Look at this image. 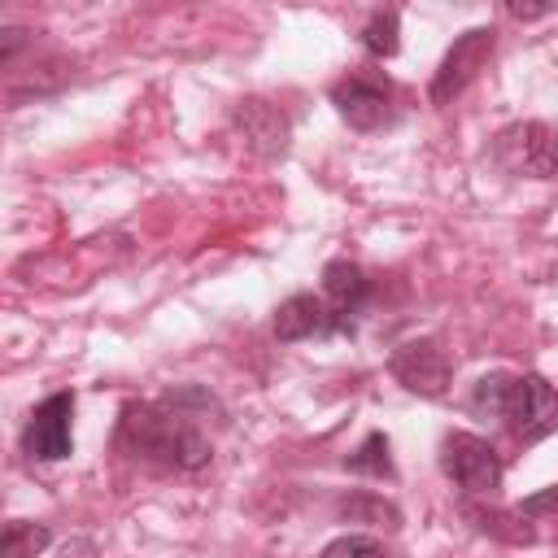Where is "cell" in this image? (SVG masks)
<instances>
[{"mask_svg": "<svg viewBox=\"0 0 558 558\" xmlns=\"http://www.w3.org/2000/svg\"><path fill=\"white\" fill-rule=\"evenodd\" d=\"M549 510H558V484L545 488V493H532V497L519 506V514H549Z\"/></svg>", "mask_w": 558, "mask_h": 558, "instance_id": "18", "label": "cell"}, {"mask_svg": "<svg viewBox=\"0 0 558 558\" xmlns=\"http://www.w3.org/2000/svg\"><path fill=\"white\" fill-rule=\"evenodd\" d=\"M475 414L497 418L519 445H541L558 432V392L536 371H488L471 384Z\"/></svg>", "mask_w": 558, "mask_h": 558, "instance_id": "2", "label": "cell"}, {"mask_svg": "<svg viewBox=\"0 0 558 558\" xmlns=\"http://www.w3.org/2000/svg\"><path fill=\"white\" fill-rule=\"evenodd\" d=\"M357 39L371 57H397L401 52V13L397 9H375Z\"/></svg>", "mask_w": 558, "mask_h": 558, "instance_id": "15", "label": "cell"}, {"mask_svg": "<svg viewBox=\"0 0 558 558\" xmlns=\"http://www.w3.org/2000/svg\"><path fill=\"white\" fill-rule=\"evenodd\" d=\"M440 471L466 497H493L501 488V453L475 432H445L440 436Z\"/></svg>", "mask_w": 558, "mask_h": 558, "instance_id": "3", "label": "cell"}, {"mask_svg": "<svg viewBox=\"0 0 558 558\" xmlns=\"http://www.w3.org/2000/svg\"><path fill=\"white\" fill-rule=\"evenodd\" d=\"M52 545V527L39 519H9L0 532V558H39Z\"/></svg>", "mask_w": 558, "mask_h": 558, "instance_id": "13", "label": "cell"}, {"mask_svg": "<svg viewBox=\"0 0 558 558\" xmlns=\"http://www.w3.org/2000/svg\"><path fill=\"white\" fill-rule=\"evenodd\" d=\"M344 466H349L353 475L392 480V475H397V466H392V440H388L384 432H366V440H362L353 453H344Z\"/></svg>", "mask_w": 558, "mask_h": 558, "instance_id": "14", "label": "cell"}, {"mask_svg": "<svg viewBox=\"0 0 558 558\" xmlns=\"http://www.w3.org/2000/svg\"><path fill=\"white\" fill-rule=\"evenodd\" d=\"M392 379L414 397H445L453 384V362L436 336H410L388 353Z\"/></svg>", "mask_w": 558, "mask_h": 558, "instance_id": "6", "label": "cell"}, {"mask_svg": "<svg viewBox=\"0 0 558 558\" xmlns=\"http://www.w3.org/2000/svg\"><path fill=\"white\" fill-rule=\"evenodd\" d=\"M22 453L31 462H61L74 453V392L61 388V392H48L26 427H22Z\"/></svg>", "mask_w": 558, "mask_h": 558, "instance_id": "7", "label": "cell"}, {"mask_svg": "<svg viewBox=\"0 0 558 558\" xmlns=\"http://www.w3.org/2000/svg\"><path fill=\"white\" fill-rule=\"evenodd\" d=\"M353 336V323H344L323 292H292L275 310V340L296 344V340H323V336Z\"/></svg>", "mask_w": 558, "mask_h": 558, "instance_id": "9", "label": "cell"}, {"mask_svg": "<svg viewBox=\"0 0 558 558\" xmlns=\"http://www.w3.org/2000/svg\"><path fill=\"white\" fill-rule=\"evenodd\" d=\"M318 558H388V549H384V541L371 536V532H344V536L327 541Z\"/></svg>", "mask_w": 558, "mask_h": 558, "instance_id": "16", "label": "cell"}, {"mask_svg": "<svg viewBox=\"0 0 558 558\" xmlns=\"http://www.w3.org/2000/svg\"><path fill=\"white\" fill-rule=\"evenodd\" d=\"M558 4H506V13L510 17H519V22H532V17H545V13H554Z\"/></svg>", "mask_w": 558, "mask_h": 558, "instance_id": "19", "label": "cell"}, {"mask_svg": "<svg viewBox=\"0 0 558 558\" xmlns=\"http://www.w3.org/2000/svg\"><path fill=\"white\" fill-rule=\"evenodd\" d=\"M231 126L244 135V144L257 153V157H283L288 140H292V122L279 105L262 100V96H244L235 109H231Z\"/></svg>", "mask_w": 558, "mask_h": 558, "instance_id": "10", "label": "cell"}, {"mask_svg": "<svg viewBox=\"0 0 558 558\" xmlns=\"http://www.w3.org/2000/svg\"><path fill=\"white\" fill-rule=\"evenodd\" d=\"M323 296H327V305H331L344 323L357 327V314H362V305L371 301V279H366V270H362L357 262L336 257V262L323 266Z\"/></svg>", "mask_w": 558, "mask_h": 558, "instance_id": "11", "label": "cell"}, {"mask_svg": "<svg viewBox=\"0 0 558 558\" xmlns=\"http://www.w3.org/2000/svg\"><path fill=\"white\" fill-rule=\"evenodd\" d=\"M31 44V31L26 26H4L0 31V65H13V57Z\"/></svg>", "mask_w": 558, "mask_h": 558, "instance_id": "17", "label": "cell"}, {"mask_svg": "<svg viewBox=\"0 0 558 558\" xmlns=\"http://www.w3.org/2000/svg\"><path fill=\"white\" fill-rule=\"evenodd\" d=\"M209 410H218V401L196 384L170 388L157 401H131L118 414L113 445H118V453H126L144 466L192 475L214 462V440L201 427V414H209Z\"/></svg>", "mask_w": 558, "mask_h": 558, "instance_id": "1", "label": "cell"}, {"mask_svg": "<svg viewBox=\"0 0 558 558\" xmlns=\"http://www.w3.org/2000/svg\"><path fill=\"white\" fill-rule=\"evenodd\" d=\"M331 105L340 113L344 126L353 131H384L392 122V87L384 78H371V74H344L336 87H331Z\"/></svg>", "mask_w": 558, "mask_h": 558, "instance_id": "8", "label": "cell"}, {"mask_svg": "<svg viewBox=\"0 0 558 558\" xmlns=\"http://www.w3.org/2000/svg\"><path fill=\"white\" fill-rule=\"evenodd\" d=\"M493 48H497V31H493V26H471V31H462V35L445 48V57H440V65H436V74H432V83H427V100H432L436 109L453 105V100L471 87V78L488 65Z\"/></svg>", "mask_w": 558, "mask_h": 558, "instance_id": "5", "label": "cell"}, {"mask_svg": "<svg viewBox=\"0 0 558 558\" xmlns=\"http://www.w3.org/2000/svg\"><path fill=\"white\" fill-rule=\"evenodd\" d=\"M493 161L519 179H558V131L549 122H510L493 140Z\"/></svg>", "mask_w": 558, "mask_h": 558, "instance_id": "4", "label": "cell"}, {"mask_svg": "<svg viewBox=\"0 0 558 558\" xmlns=\"http://www.w3.org/2000/svg\"><path fill=\"white\" fill-rule=\"evenodd\" d=\"M336 514L349 519V523H371V527H401V510L384 497V493H371V488H353L336 501Z\"/></svg>", "mask_w": 558, "mask_h": 558, "instance_id": "12", "label": "cell"}]
</instances>
